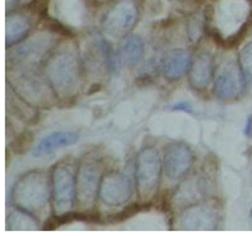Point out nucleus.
<instances>
[{
	"mask_svg": "<svg viewBox=\"0 0 252 236\" xmlns=\"http://www.w3.org/2000/svg\"><path fill=\"white\" fill-rule=\"evenodd\" d=\"M18 0H5V4H6V10H9L10 8H13L14 5L16 4Z\"/></svg>",
	"mask_w": 252,
	"mask_h": 236,
	"instance_id": "b1692460",
	"label": "nucleus"
},
{
	"mask_svg": "<svg viewBox=\"0 0 252 236\" xmlns=\"http://www.w3.org/2000/svg\"><path fill=\"white\" fill-rule=\"evenodd\" d=\"M57 38L51 33H36L27 40L22 41L10 51L8 59L11 67H38L45 58H49L57 46Z\"/></svg>",
	"mask_w": 252,
	"mask_h": 236,
	"instance_id": "6e6552de",
	"label": "nucleus"
},
{
	"mask_svg": "<svg viewBox=\"0 0 252 236\" xmlns=\"http://www.w3.org/2000/svg\"><path fill=\"white\" fill-rule=\"evenodd\" d=\"M53 11L58 20L66 27L79 29L86 23L84 0H53Z\"/></svg>",
	"mask_w": 252,
	"mask_h": 236,
	"instance_id": "4468645a",
	"label": "nucleus"
},
{
	"mask_svg": "<svg viewBox=\"0 0 252 236\" xmlns=\"http://www.w3.org/2000/svg\"><path fill=\"white\" fill-rule=\"evenodd\" d=\"M30 30V20L23 14H10L5 22L6 46H14L27 38Z\"/></svg>",
	"mask_w": 252,
	"mask_h": 236,
	"instance_id": "6ab92c4d",
	"label": "nucleus"
},
{
	"mask_svg": "<svg viewBox=\"0 0 252 236\" xmlns=\"http://www.w3.org/2000/svg\"><path fill=\"white\" fill-rule=\"evenodd\" d=\"M79 141V135L71 132H54L44 136L38 144L35 145L32 155L36 158L49 155L59 149L67 148L75 145Z\"/></svg>",
	"mask_w": 252,
	"mask_h": 236,
	"instance_id": "f3484780",
	"label": "nucleus"
},
{
	"mask_svg": "<svg viewBox=\"0 0 252 236\" xmlns=\"http://www.w3.org/2000/svg\"><path fill=\"white\" fill-rule=\"evenodd\" d=\"M145 48H144V41L137 35H129L126 36L121 45L119 57L124 64L132 67V65L139 64L140 60L144 57Z\"/></svg>",
	"mask_w": 252,
	"mask_h": 236,
	"instance_id": "aec40b11",
	"label": "nucleus"
},
{
	"mask_svg": "<svg viewBox=\"0 0 252 236\" xmlns=\"http://www.w3.org/2000/svg\"><path fill=\"white\" fill-rule=\"evenodd\" d=\"M191 65V55L186 49H175L167 54L162 71L167 80H179L186 74Z\"/></svg>",
	"mask_w": 252,
	"mask_h": 236,
	"instance_id": "a211bd4d",
	"label": "nucleus"
},
{
	"mask_svg": "<svg viewBox=\"0 0 252 236\" xmlns=\"http://www.w3.org/2000/svg\"><path fill=\"white\" fill-rule=\"evenodd\" d=\"M220 210L211 202H197L186 207L177 219V229L188 231H210L218 229Z\"/></svg>",
	"mask_w": 252,
	"mask_h": 236,
	"instance_id": "9b49d317",
	"label": "nucleus"
},
{
	"mask_svg": "<svg viewBox=\"0 0 252 236\" xmlns=\"http://www.w3.org/2000/svg\"><path fill=\"white\" fill-rule=\"evenodd\" d=\"M83 57L74 41L57 44L45 64V75L59 99L76 97L83 84Z\"/></svg>",
	"mask_w": 252,
	"mask_h": 236,
	"instance_id": "f257e3e1",
	"label": "nucleus"
},
{
	"mask_svg": "<svg viewBox=\"0 0 252 236\" xmlns=\"http://www.w3.org/2000/svg\"><path fill=\"white\" fill-rule=\"evenodd\" d=\"M193 163V154L191 149L184 142L170 144L165 150L164 165L165 174L170 179L177 180L185 176Z\"/></svg>",
	"mask_w": 252,
	"mask_h": 236,
	"instance_id": "ddd939ff",
	"label": "nucleus"
},
{
	"mask_svg": "<svg viewBox=\"0 0 252 236\" xmlns=\"http://www.w3.org/2000/svg\"><path fill=\"white\" fill-rule=\"evenodd\" d=\"M93 1H95V3H97V4H105V3H109V1H111V0H93Z\"/></svg>",
	"mask_w": 252,
	"mask_h": 236,
	"instance_id": "393cba45",
	"label": "nucleus"
},
{
	"mask_svg": "<svg viewBox=\"0 0 252 236\" xmlns=\"http://www.w3.org/2000/svg\"><path fill=\"white\" fill-rule=\"evenodd\" d=\"M247 85L240 63L227 59L220 65L215 76L214 90L216 97L222 100H233L244 93Z\"/></svg>",
	"mask_w": 252,
	"mask_h": 236,
	"instance_id": "9d476101",
	"label": "nucleus"
},
{
	"mask_svg": "<svg viewBox=\"0 0 252 236\" xmlns=\"http://www.w3.org/2000/svg\"><path fill=\"white\" fill-rule=\"evenodd\" d=\"M162 167L160 154L153 146H146L137 154L135 179L139 198L142 202H149L155 196L160 184Z\"/></svg>",
	"mask_w": 252,
	"mask_h": 236,
	"instance_id": "0eeeda50",
	"label": "nucleus"
},
{
	"mask_svg": "<svg viewBox=\"0 0 252 236\" xmlns=\"http://www.w3.org/2000/svg\"><path fill=\"white\" fill-rule=\"evenodd\" d=\"M99 156L88 154L81 159L76 170V204L83 210L92 209L99 198L100 184L104 176Z\"/></svg>",
	"mask_w": 252,
	"mask_h": 236,
	"instance_id": "39448f33",
	"label": "nucleus"
},
{
	"mask_svg": "<svg viewBox=\"0 0 252 236\" xmlns=\"http://www.w3.org/2000/svg\"><path fill=\"white\" fill-rule=\"evenodd\" d=\"M206 180L202 176L195 175V176L189 177L180 185L179 190L175 193L172 202L175 206L180 207V209H184V207L186 209L191 205L197 204L206 194Z\"/></svg>",
	"mask_w": 252,
	"mask_h": 236,
	"instance_id": "2eb2a0df",
	"label": "nucleus"
},
{
	"mask_svg": "<svg viewBox=\"0 0 252 236\" xmlns=\"http://www.w3.org/2000/svg\"><path fill=\"white\" fill-rule=\"evenodd\" d=\"M214 76V62L210 54H199L191 63L189 80L196 90H205L210 85Z\"/></svg>",
	"mask_w": 252,
	"mask_h": 236,
	"instance_id": "dca6fc26",
	"label": "nucleus"
},
{
	"mask_svg": "<svg viewBox=\"0 0 252 236\" xmlns=\"http://www.w3.org/2000/svg\"><path fill=\"white\" fill-rule=\"evenodd\" d=\"M51 202L55 215L63 216L76 202V171L70 163H58L51 172Z\"/></svg>",
	"mask_w": 252,
	"mask_h": 236,
	"instance_id": "423d86ee",
	"label": "nucleus"
},
{
	"mask_svg": "<svg viewBox=\"0 0 252 236\" xmlns=\"http://www.w3.org/2000/svg\"><path fill=\"white\" fill-rule=\"evenodd\" d=\"M250 16L249 0H218L214 6V28L223 41L235 39Z\"/></svg>",
	"mask_w": 252,
	"mask_h": 236,
	"instance_id": "20e7f679",
	"label": "nucleus"
},
{
	"mask_svg": "<svg viewBox=\"0 0 252 236\" xmlns=\"http://www.w3.org/2000/svg\"><path fill=\"white\" fill-rule=\"evenodd\" d=\"M139 16L135 0H119L102 19V30L109 38L118 40L131 32Z\"/></svg>",
	"mask_w": 252,
	"mask_h": 236,
	"instance_id": "1a4fd4ad",
	"label": "nucleus"
},
{
	"mask_svg": "<svg viewBox=\"0 0 252 236\" xmlns=\"http://www.w3.org/2000/svg\"><path fill=\"white\" fill-rule=\"evenodd\" d=\"M134 185L127 175L119 171L106 172L100 184V202L109 207H118L131 199Z\"/></svg>",
	"mask_w": 252,
	"mask_h": 236,
	"instance_id": "f8f14e48",
	"label": "nucleus"
},
{
	"mask_svg": "<svg viewBox=\"0 0 252 236\" xmlns=\"http://www.w3.org/2000/svg\"><path fill=\"white\" fill-rule=\"evenodd\" d=\"M239 63L244 72L246 83L252 85V41L246 44L239 54Z\"/></svg>",
	"mask_w": 252,
	"mask_h": 236,
	"instance_id": "4be33fe9",
	"label": "nucleus"
},
{
	"mask_svg": "<svg viewBox=\"0 0 252 236\" xmlns=\"http://www.w3.org/2000/svg\"><path fill=\"white\" fill-rule=\"evenodd\" d=\"M169 109H170V110H172V111H184V113H189V114L193 113L192 104H191V102H189V101L175 102V104L170 105Z\"/></svg>",
	"mask_w": 252,
	"mask_h": 236,
	"instance_id": "5701e85b",
	"label": "nucleus"
},
{
	"mask_svg": "<svg viewBox=\"0 0 252 236\" xmlns=\"http://www.w3.org/2000/svg\"><path fill=\"white\" fill-rule=\"evenodd\" d=\"M51 196V179L41 170H32L23 175L13 189V202L20 210L34 216L46 212Z\"/></svg>",
	"mask_w": 252,
	"mask_h": 236,
	"instance_id": "f03ea898",
	"label": "nucleus"
},
{
	"mask_svg": "<svg viewBox=\"0 0 252 236\" xmlns=\"http://www.w3.org/2000/svg\"><path fill=\"white\" fill-rule=\"evenodd\" d=\"M10 83L23 100L32 105L53 101L54 94L46 75L39 74L38 67H10Z\"/></svg>",
	"mask_w": 252,
	"mask_h": 236,
	"instance_id": "7ed1b4c3",
	"label": "nucleus"
},
{
	"mask_svg": "<svg viewBox=\"0 0 252 236\" xmlns=\"http://www.w3.org/2000/svg\"><path fill=\"white\" fill-rule=\"evenodd\" d=\"M6 230L9 231H34L39 230L38 221L35 220L34 215L24 211L15 210L6 219Z\"/></svg>",
	"mask_w": 252,
	"mask_h": 236,
	"instance_id": "412c9836",
	"label": "nucleus"
},
{
	"mask_svg": "<svg viewBox=\"0 0 252 236\" xmlns=\"http://www.w3.org/2000/svg\"><path fill=\"white\" fill-rule=\"evenodd\" d=\"M250 216H251V219H252V210H251V212H250Z\"/></svg>",
	"mask_w": 252,
	"mask_h": 236,
	"instance_id": "a878e982",
	"label": "nucleus"
}]
</instances>
